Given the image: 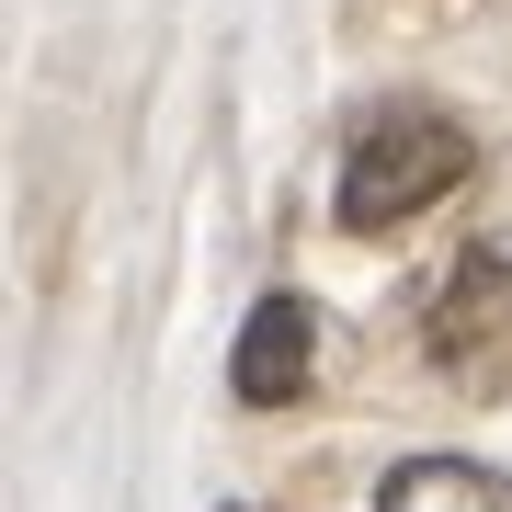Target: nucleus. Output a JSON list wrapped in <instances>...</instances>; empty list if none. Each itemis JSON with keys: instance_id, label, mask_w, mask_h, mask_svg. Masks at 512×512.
<instances>
[{"instance_id": "nucleus-4", "label": "nucleus", "mask_w": 512, "mask_h": 512, "mask_svg": "<svg viewBox=\"0 0 512 512\" xmlns=\"http://www.w3.org/2000/svg\"><path fill=\"white\" fill-rule=\"evenodd\" d=\"M490 319H501V262L467 251L456 274H444V296H433V365H467V353L490 342Z\"/></svg>"}, {"instance_id": "nucleus-1", "label": "nucleus", "mask_w": 512, "mask_h": 512, "mask_svg": "<svg viewBox=\"0 0 512 512\" xmlns=\"http://www.w3.org/2000/svg\"><path fill=\"white\" fill-rule=\"evenodd\" d=\"M467 160H478V148H467L456 114H421V103H410V114H376V126L353 137L342 194H330V205H342L353 239H376V228L421 217V205H444V194L467 183Z\"/></svg>"}, {"instance_id": "nucleus-3", "label": "nucleus", "mask_w": 512, "mask_h": 512, "mask_svg": "<svg viewBox=\"0 0 512 512\" xmlns=\"http://www.w3.org/2000/svg\"><path fill=\"white\" fill-rule=\"evenodd\" d=\"M376 512H512V478L467 467V456H410V467H387Z\"/></svg>"}, {"instance_id": "nucleus-2", "label": "nucleus", "mask_w": 512, "mask_h": 512, "mask_svg": "<svg viewBox=\"0 0 512 512\" xmlns=\"http://www.w3.org/2000/svg\"><path fill=\"white\" fill-rule=\"evenodd\" d=\"M308 365H319V308H308V296H262V308L239 319L228 387H239L251 410H285L296 387H308Z\"/></svg>"}]
</instances>
